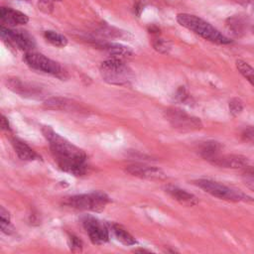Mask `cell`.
<instances>
[{"label":"cell","mask_w":254,"mask_h":254,"mask_svg":"<svg viewBox=\"0 0 254 254\" xmlns=\"http://www.w3.org/2000/svg\"><path fill=\"white\" fill-rule=\"evenodd\" d=\"M229 107H230V112L233 117L238 116L242 110H243V102L240 99L234 98L233 99L230 104H229Z\"/></svg>","instance_id":"cell-24"},{"label":"cell","mask_w":254,"mask_h":254,"mask_svg":"<svg viewBox=\"0 0 254 254\" xmlns=\"http://www.w3.org/2000/svg\"><path fill=\"white\" fill-rule=\"evenodd\" d=\"M109 203V198L102 192H93L89 194H82L70 197L66 201V205L81 211H90L100 212Z\"/></svg>","instance_id":"cell-6"},{"label":"cell","mask_w":254,"mask_h":254,"mask_svg":"<svg viewBox=\"0 0 254 254\" xmlns=\"http://www.w3.org/2000/svg\"><path fill=\"white\" fill-rule=\"evenodd\" d=\"M253 31H254V27H253Z\"/></svg>","instance_id":"cell-36"},{"label":"cell","mask_w":254,"mask_h":254,"mask_svg":"<svg viewBox=\"0 0 254 254\" xmlns=\"http://www.w3.org/2000/svg\"><path fill=\"white\" fill-rule=\"evenodd\" d=\"M44 107L51 110H69L73 108V103L65 98L54 97L44 102Z\"/></svg>","instance_id":"cell-19"},{"label":"cell","mask_w":254,"mask_h":254,"mask_svg":"<svg viewBox=\"0 0 254 254\" xmlns=\"http://www.w3.org/2000/svg\"><path fill=\"white\" fill-rule=\"evenodd\" d=\"M6 85L13 92L29 99H42L45 95V89L40 85L23 82L20 79H8Z\"/></svg>","instance_id":"cell-10"},{"label":"cell","mask_w":254,"mask_h":254,"mask_svg":"<svg viewBox=\"0 0 254 254\" xmlns=\"http://www.w3.org/2000/svg\"><path fill=\"white\" fill-rule=\"evenodd\" d=\"M235 1L238 2L241 5H247L251 1V0H235Z\"/></svg>","instance_id":"cell-34"},{"label":"cell","mask_w":254,"mask_h":254,"mask_svg":"<svg viewBox=\"0 0 254 254\" xmlns=\"http://www.w3.org/2000/svg\"><path fill=\"white\" fill-rule=\"evenodd\" d=\"M54 0H39L38 7L45 14H51L54 10Z\"/></svg>","instance_id":"cell-26"},{"label":"cell","mask_w":254,"mask_h":254,"mask_svg":"<svg viewBox=\"0 0 254 254\" xmlns=\"http://www.w3.org/2000/svg\"><path fill=\"white\" fill-rule=\"evenodd\" d=\"M235 65L240 75L246 79L252 86H254V69L243 60H237Z\"/></svg>","instance_id":"cell-22"},{"label":"cell","mask_w":254,"mask_h":254,"mask_svg":"<svg viewBox=\"0 0 254 254\" xmlns=\"http://www.w3.org/2000/svg\"><path fill=\"white\" fill-rule=\"evenodd\" d=\"M165 190L170 197H172L174 200H176L183 206L194 207L199 204V200L195 195L190 194L187 192L186 190L180 189L176 186H167L165 188Z\"/></svg>","instance_id":"cell-13"},{"label":"cell","mask_w":254,"mask_h":254,"mask_svg":"<svg viewBox=\"0 0 254 254\" xmlns=\"http://www.w3.org/2000/svg\"><path fill=\"white\" fill-rule=\"evenodd\" d=\"M0 34H1V38L6 44L18 48L19 50L25 51L26 53L33 52V50L36 47L34 38L32 37L27 31L13 30L8 27H5L2 24Z\"/></svg>","instance_id":"cell-7"},{"label":"cell","mask_w":254,"mask_h":254,"mask_svg":"<svg viewBox=\"0 0 254 254\" xmlns=\"http://www.w3.org/2000/svg\"><path fill=\"white\" fill-rule=\"evenodd\" d=\"M214 166L229 169H243L248 165V160L245 156L229 154V155H218L210 162Z\"/></svg>","instance_id":"cell-11"},{"label":"cell","mask_w":254,"mask_h":254,"mask_svg":"<svg viewBox=\"0 0 254 254\" xmlns=\"http://www.w3.org/2000/svg\"><path fill=\"white\" fill-rule=\"evenodd\" d=\"M0 229H1V232L7 235H11L12 233H14V228L11 225L10 220H3L0 219Z\"/></svg>","instance_id":"cell-29"},{"label":"cell","mask_w":254,"mask_h":254,"mask_svg":"<svg viewBox=\"0 0 254 254\" xmlns=\"http://www.w3.org/2000/svg\"><path fill=\"white\" fill-rule=\"evenodd\" d=\"M111 232L114 234L115 238L124 245L129 246V245H135L137 243L135 238L128 232L118 225H115V224L112 225Z\"/></svg>","instance_id":"cell-20"},{"label":"cell","mask_w":254,"mask_h":254,"mask_svg":"<svg viewBox=\"0 0 254 254\" xmlns=\"http://www.w3.org/2000/svg\"><path fill=\"white\" fill-rule=\"evenodd\" d=\"M0 219L10 220V214H9L8 211H6L3 207L0 208Z\"/></svg>","instance_id":"cell-31"},{"label":"cell","mask_w":254,"mask_h":254,"mask_svg":"<svg viewBox=\"0 0 254 254\" xmlns=\"http://www.w3.org/2000/svg\"><path fill=\"white\" fill-rule=\"evenodd\" d=\"M11 144H12L16 154L18 155V157L21 159V160L35 161V160H39L40 159V156L29 145H27L24 141L14 137L11 139Z\"/></svg>","instance_id":"cell-15"},{"label":"cell","mask_w":254,"mask_h":254,"mask_svg":"<svg viewBox=\"0 0 254 254\" xmlns=\"http://www.w3.org/2000/svg\"><path fill=\"white\" fill-rule=\"evenodd\" d=\"M69 245L72 251L74 252H79L82 251L83 249V242L82 240H80L79 237L75 236V235H71L69 238Z\"/></svg>","instance_id":"cell-28"},{"label":"cell","mask_w":254,"mask_h":254,"mask_svg":"<svg viewBox=\"0 0 254 254\" xmlns=\"http://www.w3.org/2000/svg\"><path fill=\"white\" fill-rule=\"evenodd\" d=\"M175 100L181 104H188L190 101V95L185 86H180L175 93Z\"/></svg>","instance_id":"cell-25"},{"label":"cell","mask_w":254,"mask_h":254,"mask_svg":"<svg viewBox=\"0 0 254 254\" xmlns=\"http://www.w3.org/2000/svg\"><path fill=\"white\" fill-rule=\"evenodd\" d=\"M167 120L174 128L181 131H195L203 128L200 118L188 114L179 108H169L165 112Z\"/></svg>","instance_id":"cell-8"},{"label":"cell","mask_w":254,"mask_h":254,"mask_svg":"<svg viewBox=\"0 0 254 254\" xmlns=\"http://www.w3.org/2000/svg\"><path fill=\"white\" fill-rule=\"evenodd\" d=\"M42 132L49 142L51 153L58 167L62 171L74 176H83L86 173L87 157L84 150L56 133L49 126L43 127Z\"/></svg>","instance_id":"cell-1"},{"label":"cell","mask_w":254,"mask_h":254,"mask_svg":"<svg viewBox=\"0 0 254 254\" xmlns=\"http://www.w3.org/2000/svg\"><path fill=\"white\" fill-rule=\"evenodd\" d=\"M241 137L244 141L254 144V127H247V128H245L241 133Z\"/></svg>","instance_id":"cell-30"},{"label":"cell","mask_w":254,"mask_h":254,"mask_svg":"<svg viewBox=\"0 0 254 254\" xmlns=\"http://www.w3.org/2000/svg\"><path fill=\"white\" fill-rule=\"evenodd\" d=\"M1 127H2L3 130H7V131L10 130L9 121H8V119L4 115H2V117H1Z\"/></svg>","instance_id":"cell-32"},{"label":"cell","mask_w":254,"mask_h":254,"mask_svg":"<svg viewBox=\"0 0 254 254\" xmlns=\"http://www.w3.org/2000/svg\"><path fill=\"white\" fill-rule=\"evenodd\" d=\"M98 47L106 50L108 54L115 58H121V57H129L133 54V52L126 46H123L121 44L117 43H105V42H99L97 43Z\"/></svg>","instance_id":"cell-18"},{"label":"cell","mask_w":254,"mask_h":254,"mask_svg":"<svg viewBox=\"0 0 254 254\" xmlns=\"http://www.w3.org/2000/svg\"><path fill=\"white\" fill-rule=\"evenodd\" d=\"M54 1H58V2H60V1H62V0H54Z\"/></svg>","instance_id":"cell-35"},{"label":"cell","mask_w":254,"mask_h":254,"mask_svg":"<svg viewBox=\"0 0 254 254\" xmlns=\"http://www.w3.org/2000/svg\"><path fill=\"white\" fill-rule=\"evenodd\" d=\"M177 22L194 32L195 34L201 36L205 40H208L212 43L217 44V45H228L232 43V40L221 34L220 32L215 29L212 25H211L209 22L205 21L204 19L192 15L188 13H180L177 15Z\"/></svg>","instance_id":"cell-2"},{"label":"cell","mask_w":254,"mask_h":254,"mask_svg":"<svg viewBox=\"0 0 254 254\" xmlns=\"http://www.w3.org/2000/svg\"><path fill=\"white\" fill-rule=\"evenodd\" d=\"M222 146L219 142L217 141H206L203 142L202 144H200L199 148H198V153L199 155L204 158L205 160H208L209 162H211L212 159H214L216 156L220 155V150H221Z\"/></svg>","instance_id":"cell-16"},{"label":"cell","mask_w":254,"mask_h":254,"mask_svg":"<svg viewBox=\"0 0 254 254\" xmlns=\"http://www.w3.org/2000/svg\"><path fill=\"white\" fill-rule=\"evenodd\" d=\"M101 75L105 82L113 85H129L134 74L132 70L126 65L121 58L112 57L106 60L101 65Z\"/></svg>","instance_id":"cell-3"},{"label":"cell","mask_w":254,"mask_h":254,"mask_svg":"<svg viewBox=\"0 0 254 254\" xmlns=\"http://www.w3.org/2000/svg\"><path fill=\"white\" fill-rule=\"evenodd\" d=\"M24 61L33 70L54 76L62 81L68 78V74L59 63L49 59L43 54L36 52H28L24 56Z\"/></svg>","instance_id":"cell-5"},{"label":"cell","mask_w":254,"mask_h":254,"mask_svg":"<svg viewBox=\"0 0 254 254\" xmlns=\"http://www.w3.org/2000/svg\"><path fill=\"white\" fill-rule=\"evenodd\" d=\"M242 176L245 179L248 184L254 187V167L251 166H246L242 169Z\"/></svg>","instance_id":"cell-27"},{"label":"cell","mask_w":254,"mask_h":254,"mask_svg":"<svg viewBox=\"0 0 254 254\" xmlns=\"http://www.w3.org/2000/svg\"><path fill=\"white\" fill-rule=\"evenodd\" d=\"M44 38L55 47L64 48L68 45V39L66 36H64L58 33V32L52 30H48L44 32Z\"/></svg>","instance_id":"cell-21"},{"label":"cell","mask_w":254,"mask_h":254,"mask_svg":"<svg viewBox=\"0 0 254 254\" xmlns=\"http://www.w3.org/2000/svg\"><path fill=\"white\" fill-rule=\"evenodd\" d=\"M153 48L158 52V53H161V54H167L169 53L171 46L169 44L168 41L162 39V38H156L153 40L152 42Z\"/></svg>","instance_id":"cell-23"},{"label":"cell","mask_w":254,"mask_h":254,"mask_svg":"<svg viewBox=\"0 0 254 254\" xmlns=\"http://www.w3.org/2000/svg\"><path fill=\"white\" fill-rule=\"evenodd\" d=\"M195 184L204 190L206 193L210 194L212 197H215L220 200H225L233 203H254V199L250 196L244 194L239 190L233 189L224 184H220L215 181L208 179H200L195 181Z\"/></svg>","instance_id":"cell-4"},{"label":"cell","mask_w":254,"mask_h":254,"mask_svg":"<svg viewBox=\"0 0 254 254\" xmlns=\"http://www.w3.org/2000/svg\"><path fill=\"white\" fill-rule=\"evenodd\" d=\"M0 18L4 24H7L8 26L25 25L29 22V17L25 13L7 7H1L0 9Z\"/></svg>","instance_id":"cell-14"},{"label":"cell","mask_w":254,"mask_h":254,"mask_svg":"<svg viewBox=\"0 0 254 254\" xmlns=\"http://www.w3.org/2000/svg\"><path fill=\"white\" fill-rule=\"evenodd\" d=\"M82 225L93 244L101 245L109 240L108 229L99 218L92 215H85L82 217Z\"/></svg>","instance_id":"cell-9"},{"label":"cell","mask_w":254,"mask_h":254,"mask_svg":"<svg viewBox=\"0 0 254 254\" xmlns=\"http://www.w3.org/2000/svg\"><path fill=\"white\" fill-rule=\"evenodd\" d=\"M227 27L233 35L236 37H240L244 35L246 31L247 20L240 15H234L228 18Z\"/></svg>","instance_id":"cell-17"},{"label":"cell","mask_w":254,"mask_h":254,"mask_svg":"<svg viewBox=\"0 0 254 254\" xmlns=\"http://www.w3.org/2000/svg\"><path fill=\"white\" fill-rule=\"evenodd\" d=\"M149 32L152 34L159 35V33H160V29H159L157 26H152V27L149 28Z\"/></svg>","instance_id":"cell-33"},{"label":"cell","mask_w":254,"mask_h":254,"mask_svg":"<svg viewBox=\"0 0 254 254\" xmlns=\"http://www.w3.org/2000/svg\"><path fill=\"white\" fill-rule=\"evenodd\" d=\"M126 172L130 175L142 179H151V180H160L165 178V174L159 168L148 166L144 164H133L126 168Z\"/></svg>","instance_id":"cell-12"}]
</instances>
